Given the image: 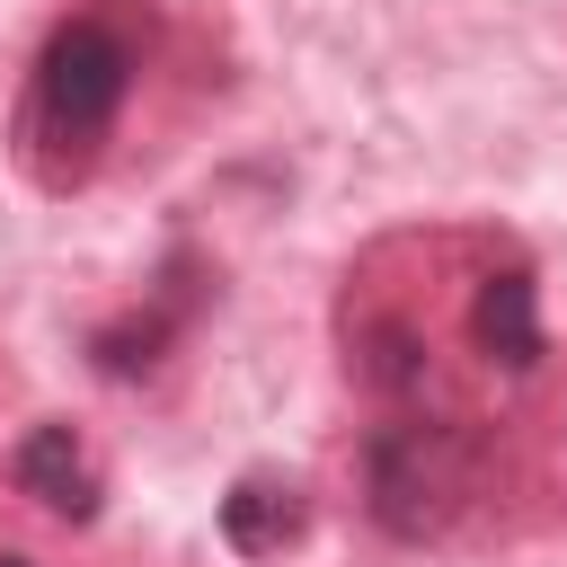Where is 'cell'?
<instances>
[{
  "label": "cell",
  "mask_w": 567,
  "mask_h": 567,
  "mask_svg": "<svg viewBox=\"0 0 567 567\" xmlns=\"http://www.w3.org/2000/svg\"><path fill=\"white\" fill-rule=\"evenodd\" d=\"M124 89H133V27H124L115 9H80V18L44 44L35 89H27V124H18L44 186H71V177L97 168Z\"/></svg>",
  "instance_id": "6da1fadb"
},
{
  "label": "cell",
  "mask_w": 567,
  "mask_h": 567,
  "mask_svg": "<svg viewBox=\"0 0 567 567\" xmlns=\"http://www.w3.org/2000/svg\"><path fill=\"white\" fill-rule=\"evenodd\" d=\"M478 487V443L452 434V425H390L372 443V514L399 532V540H425L443 532Z\"/></svg>",
  "instance_id": "7a4b0ae2"
},
{
  "label": "cell",
  "mask_w": 567,
  "mask_h": 567,
  "mask_svg": "<svg viewBox=\"0 0 567 567\" xmlns=\"http://www.w3.org/2000/svg\"><path fill=\"white\" fill-rule=\"evenodd\" d=\"M301 523H310V505H301V487H292L284 470H248V478L221 496V540H230L239 558H284V549L301 540Z\"/></svg>",
  "instance_id": "3957f363"
},
{
  "label": "cell",
  "mask_w": 567,
  "mask_h": 567,
  "mask_svg": "<svg viewBox=\"0 0 567 567\" xmlns=\"http://www.w3.org/2000/svg\"><path fill=\"white\" fill-rule=\"evenodd\" d=\"M18 487H27L35 505L71 514V523L97 514V470H89V452L71 443V425H35V434L18 443Z\"/></svg>",
  "instance_id": "277c9868"
},
{
  "label": "cell",
  "mask_w": 567,
  "mask_h": 567,
  "mask_svg": "<svg viewBox=\"0 0 567 567\" xmlns=\"http://www.w3.org/2000/svg\"><path fill=\"white\" fill-rule=\"evenodd\" d=\"M478 346H487L496 363H532V354H540L532 275H487V292H478Z\"/></svg>",
  "instance_id": "5b68a950"
},
{
  "label": "cell",
  "mask_w": 567,
  "mask_h": 567,
  "mask_svg": "<svg viewBox=\"0 0 567 567\" xmlns=\"http://www.w3.org/2000/svg\"><path fill=\"white\" fill-rule=\"evenodd\" d=\"M0 567H27V558H0Z\"/></svg>",
  "instance_id": "8992f818"
}]
</instances>
